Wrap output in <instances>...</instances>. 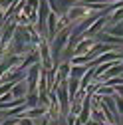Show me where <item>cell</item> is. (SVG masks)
Masks as SVG:
<instances>
[{
  "mask_svg": "<svg viewBox=\"0 0 123 125\" xmlns=\"http://www.w3.org/2000/svg\"><path fill=\"white\" fill-rule=\"evenodd\" d=\"M105 24H107V16H101V18H97L93 24H91L89 28H87V38H95L97 34H99V30L103 32V28H105Z\"/></svg>",
  "mask_w": 123,
  "mask_h": 125,
  "instance_id": "obj_1",
  "label": "cell"
},
{
  "mask_svg": "<svg viewBox=\"0 0 123 125\" xmlns=\"http://www.w3.org/2000/svg\"><path fill=\"white\" fill-rule=\"evenodd\" d=\"M70 70H72L70 64H60V70H56V85L66 83L70 80Z\"/></svg>",
  "mask_w": 123,
  "mask_h": 125,
  "instance_id": "obj_2",
  "label": "cell"
},
{
  "mask_svg": "<svg viewBox=\"0 0 123 125\" xmlns=\"http://www.w3.org/2000/svg\"><path fill=\"white\" fill-rule=\"evenodd\" d=\"M97 42V38H85L82 44H78V46H75V48H73V56H85L91 48H89V46L91 44H95Z\"/></svg>",
  "mask_w": 123,
  "mask_h": 125,
  "instance_id": "obj_3",
  "label": "cell"
},
{
  "mask_svg": "<svg viewBox=\"0 0 123 125\" xmlns=\"http://www.w3.org/2000/svg\"><path fill=\"white\" fill-rule=\"evenodd\" d=\"M103 32L111 34V36H115V38H123V22H119V24H109L107 28H103Z\"/></svg>",
  "mask_w": 123,
  "mask_h": 125,
  "instance_id": "obj_4",
  "label": "cell"
},
{
  "mask_svg": "<svg viewBox=\"0 0 123 125\" xmlns=\"http://www.w3.org/2000/svg\"><path fill=\"white\" fill-rule=\"evenodd\" d=\"M89 68H85V66H72V70H70V77H78V80H82L83 77V73L87 72Z\"/></svg>",
  "mask_w": 123,
  "mask_h": 125,
  "instance_id": "obj_5",
  "label": "cell"
}]
</instances>
